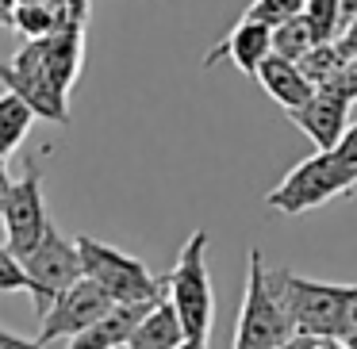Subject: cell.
Masks as SVG:
<instances>
[{"mask_svg": "<svg viewBox=\"0 0 357 349\" xmlns=\"http://www.w3.org/2000/svg\"><path fill=\"white\" fill-rule=\"evenodd\" d=\"M165 295L185 323L188 346H208L215 326V292L208 272V231H192L181 246L177 265L165 272Z\"/></svg>", "mask_w": 357, "mask_h": 349, "instance_id": "1", "label": "cell"}, {"mask_svg": "<svg viewBox=\"0 0 357 349\" xmlns=\"http://www.w3.org/2000/svg\"><path fill=\"white\" fill-rule=\"evenodd\" d=\"M357 188V165L346 162L338 150H319V154L303 157L288 169V177L265 196L273 211L280 215H303V211H315L323 203L349 196Z\"/></svg>", "mask_w": 357, "mask_h": 349, "instance_id": "2", "label": "cell"}, {"mask_svg": "<svg viewBox=\"0 0 357 349\" xmlns=\"http://www.w3.org/2000/svg\"><path fill=\"white\" fill-rule=\"evenodd\" d=\"M296 334L280 292L273 288V272L265 269L261 249H250L246 265V295H242L238 326H234V346L238 349H277L288 346Z\"/></svg>", "mask_w": 357, "mask_h": 349, "instance_id": "3", "label": "cell"}, {"mask_svg": "<svg viewBox=\"0 0 357 349\" xmlns=\"http://www.w3.org/2000/svg\"><path fill=\"white\" fill-rule=\"evenodd\" d=\"M273 288L280 292L292 326L303 334H326V338H346L349 330V284L334 280H307L292 269L273 272Z\"/></svg>", "mask_w": 357, "mask_h": 349, "instance_id": "4", "label": "cell"}, {"mask_svg": "<svg viewBox=\"0 0 357 349\" xmlns=\"http://www.w3.org/2000/svg\"><path fill=\"white\" fill-rule=\"evenodd\" d=\"M81 249V265H85V277H93L104 292L116 303H139V300H162L165 295V277H154L139 257L123 254V249L108 246L100 238H77Z\"/></svg>", "mask_w": 357, "mask_h": 349, "instance_id": "5", "label": "cell"}, {"mask_svg": "<svg viewBox=\"0 0 357 349\" xmlns=\"http://www.w3.org/2000/svg\"><path fill=\"white\" fill-rule=\"evenodd\" d=\"M27 265V292L35 300V315H47L50 303L66 292L70 284H77L85 277V265H81V249H77V238H66L54 223L47 226V234L39 238V246L24 257Z\"/></svg>", "mask_w": 357, "mask_h": 349, "instance_id": "6", "label": "cell"}, {"mask_svg": "<svg viewBox=\"0 0 357 349\" xmlns=\"http://www.w3.org/2000/svg\"><path fill=\"white\" fill-rule=\"evenodd\" d=\"M12 65L35 73L47 85H54L58 93L70 96V88L81 77V65H85V24H66L47 39H27L16 50Z\"/></svg>", "mask_w": 357, "mask_h": 349, "instance_id": "7", "label": "cell"}, {"mask_svg": "<svg viewBox=\"0 0 357 349\" xmlns=\"http://www.w3.org/2000/svg\"><path fill=\"white\" fill-rule=\"evenodd\" d=\"M0 223H4V234H8V246L16 249L20 257H27L39 238L47 234L50 215H47V200H43V165L39 157H27L24 177L12 180L8 196L0 203Z\"/></svg>", "mask_w": 357, "mask_h": 349, "instance_id": "8", "label": "cell"}, {"mask_svg": "<svg viewBox=\"0 0 357 349\" xmlns=\"http://www.w3.org/2000/svg\"><path fill=\"white\" fill-rule=\"evenodd\" d=\"M112 295L96 284L93 277H81L77 284H70L54 303L50 311L43 315V326H39V346H50V341H73L77 334H85L104 311H112Z\"/></svg>", "mask_w": 357, "mask_h": 349, "instance_id": "9", "label": "cell"}, {"mask_svg": "<svg viewBox=\"0 0 357 349\" xmlns=\"http://www.w3.org/2000/svg\"><path fill=\"white\" fill-rule=\"evenodd\" d=\"M288 119H292L319 150H334L338 139L346 134V127H349V100L342 93H334V88L319 85L307 104L288 111Z\"/></svg>", "mask_w": 357, "mask_h": 349, "instance_id": "10", "label": "cell"}, {"mask_svg": "<svg viewBox=\"0 0 357 349\" xmlns=\"http://www.w3.org/2000/svg\"><path fill=\"white\" fill-rule=\"evenodd\" d=\"M269 54H273V24L254 20V16H242L238 24L231 27V35L204 58V65L211 70L219 58H227V62H234L246 77H257V65H261Z\"/></svg>", "mask_w": 357, "mask_h": 349, "instance_id": "11", "label": "cell"}, {"mask_svg": "<svg viewBox=\"0 0 357 349\" xmlns=\"http://www.w3.org/2000/svg\"><path fill=\"white\" fill-rule=\"evenodd\" d=\"M158 300H139V303H112V311H104L85 334L70 341L77 349H116V346H131L139 323L146 318V311L154 307Z\"/></svg>", "mask_w": 357, "mask_h": 349, "instance_id": "12", "label": "cell"}, {"mask_svg": "<svg viewBox=\"0 0 357 349\" xmlns=\"http://www.w3.org/2000/svg\"><path fill=\"white\" fill-rule=\"evenodd\" d=\"M257 81H261V88L284 111L300 108V104H307L315 96V81L303 73V65L292 62V58H280V54H269L257 65Z\"/></svg>", "mask_w": 357, "mask_h": 349, "instance_id": "13", "label": "cell"}, {"mask_svg": "<svg viewBox=\"0 0 357 349\" xmlns=\"http://www.w3.org/2000/svg\"><path fill=\"white\" fill-rule=\"evenodd\" d=\"M0 81L12 88V93H20L27 104L35 108V116L39 119H50V123H70V96L58 93L54 85H47L43 77H35V73L20 70V65H4L0 62Z\"/></svg>", "mask_w": 357, "mask_h": 349, "instance_id": "14", "label": "cell"}, {"mask_svg": "<svg viewBox=\"0 0 357 349\" xmlns=\"http://www.w3.org/2000/svg\"><path fill=\"white\" fill-rule=\"evenodd\" d=\"M131 346L135 349H177V346H188L185 323H181V315H177V307H173L169 295H162V300L146 311V318L139 323Z\"/></svg>", "mask_w": 357, "mask_h": 349, "instance_id": "15", "label": "cell"}, {"mask_svg": "<svg viewBox=\"0 0 357 349\" xmlns=\"http://www.w3.org/2000/svg\"><path fill=\"white\" fill-rule=\"evenodd\" d=\"M66 24H81L73 16L70 0H27V4L12 8V27L24 39H47V35H54Z\"/></svg>", "mask_w": 357, "mask_h": 349, "instance_id": "16", "label": "cell"}, {"mask_svg": "<svg viewBox=\"0 0 357 349\" xmlns=\"http://www.w3.org/2000/svg\"><path fill=\"white\" fill-rule=\"evenodd\" d=\"M35 119H39V116H35V108L20 93H12V88H8V93L0 96V157H8L12 150L27 139V131H31Z\"/></svg>", "mask_w": 357, "mask_h": 349, "instance_id": "17", "label": "cell"}, {"mask_svg": "<svg viewBox=\"0 0 357 349\" xmlns=\"http://www.w3.org/2000/svg\"><path fill=\"white\" fill-rule=\"evenodd\" d=\"M315 31H311V24H307V16H288V20H280L277 27H273V54H280V58H292V62H300L303 54H307L311 47H315Z\"/></svg>", "mask_w": 357, "mask_h": 349, "instance_id": "18", "label": "cell"}, {"mask_svg": "<svg viewBox=\"0 0 357 349\" xmlns=\"http://www.w3.org/2000/svg\"><path fill=\"white\" fill-rule=\"evenodd\" d=\"M342 62H346V50L338 47V39H326V42H315V47H311L307 54L300 58L303 73H307V77L315 81V88H319V85H326V81H331L334 73L342 70Z\"/></svg>", "mask_w": 357, "mask_h": 349, "instance_id": "19", "label": "cell"}, {"mask_svg": "<svg viewBox=\"0 0 357 349\" xmlns=\"http://www.w3.org/2000/svg\"><path fill=\"white\" fill-rule=\"evenodd\" d=\"M303 16H307V24H311L319 42L342 35V0H307Z\"/></svg>", "mask_w": 357, "mask_h": 349, "instance_id": "20", "label": "cell"}, {"mask_svg": "<svg viewBox=\"0 0 357 349\" xmlns=\"http://www.w3.org/2000/svg\"><path fill=\"white\" fill-rule=\"evenodd\" d=\"M27 265L12 246H0V292H27Z\"/></svg>", "mask_w": 357, "mask_h": 349, "instance_id": "21", "label": "cell"}, {"mask_svg": "<svg viewBox=\"0 0 357 349\" xmlns=\"http://www.w3.org/2000/svg\"><path fill=\"white\" fill-rule=\"evenodd\" d=\"M307 8V0H254L246 8V16H254V20H265V24H273L277 27L280 20H288V16H300V12Z\"/></svg>", "mask_w": 357, "mask_h": 349, "instance_id": "22", "label": "cell"}, {"mask_svg": "<svg viewBox=\"0 0 357 349\" xmlns=\"http://www.w3.org/2000/svg\"><path fill=\"white\" fill-rule=\"evenodd\" d=\"M326 88H334V93H342L349 104L357 100V54H349L346 62H342V70L334 73L331 81H326Z\"/></svg>", "mask_w": 357, "mask_h": 349, "instance_id": "23", "label": "cell"}, {"mask_svg": "<svg viewBox=\"0 0 357 349\" xmlns=\"http://www.w3.org/2000/svg\"><path fill=\"white\" fill-rule=\"evenodd\" d=\"M334 346H342L338 338H326V334H303V330H296L292 338H288V349H334Z\"/></svg>", "mask_w": 357, "mask_h": 349, "instance_id": "24", "label": "cell"}, {"mask_svg": "<svg viewBox=\"0 0 357 349\" xmlns=\"http://www.w3.org/2000/svg\"><path fill=\"white\" fill-rule=\"evenodd\" d=\"M334 150H338V154L346 157V162H354V165H357V123H349V127H346V134L338 139V146H334Z\"/></svg>", "mask_w": 357, "mask_h": 349, "instance_id": "25", "label": "cell"}, {"mask_svg": "<svg viewBox=\"0 0 357 349\" xmlns=\"http://www.w3.org/2000/svg\"><path fill=\"white\" fill-rule=\"evenodd\" d=\"M24 346H39V341H27V338H20V334L0 326V349H24Z\"/></svg>", "mask_w": 357, "mask_h": 349, "instance_id": "26", "label": "cell"}, {"mask_svg": "<svg viewBox=\"0 0 357 349\" xmlns=\"http://www.w3.org/2000/svg\"><path fill=\"white\" fill-rule=\"evenodd\" d=\"M338 47L346 50V58H349V54H357V20H354V24H349L342 35H338Z\"/></svg>", "mask_w": 357, "mask_h": 349, "instance_id": "27", "label": "cell"}, {"mask_svg": "<svg viewBox=\"0 0 357 349\" xmlns=\"http://www.w3.org/2000/svg\"><path fill=\"white\" fill-rule=\"evenodd\" d=\"M8 188H12V173H8V162L0 157V203H4V196H8Z\"/></svg>", "mask_w": 357, "mask_h": 349, "instance_id": "28", "label": "cell"}, {"mask_svg": "<svg viewBox=\"0 0 357 349\" xmlns=\"http://www.w3.org/2000/svg\"><path fill=\"white\" fill-rule=\"evenodd\" d=\"M342 346H346V349H357V326H354V330H346V338H342Z\"/></svg>", "mask_w": 357, "mask_h": 349, "instance_id": "29", "label": "cell"}, {"mask_svg": "<svg viewBox=\"0 0 357 349\" xmlns=\"http://www.w3.org/2000/svg\"><path fill=\"white\" fill-rule=\"evenodd\" d=\"M16 4H27V0H16Z\"/></svg>", "mask_w": 357, "mask_h": 349, "instance_id": "30", "label": "cell"}, {"mask_svg": "<svg viewBox=\"0 0 357 349\" xmlns=\"http://www.w3.org/2000/svg\"><path fill=\"white\" fill-rule=\"evenodd\" d=\"M0 226H4V223H0Z\"/></svg>", "mask_w": 357, "mask_h": 349, "instance_id": "31", "label": "cell"}]
</instances>
